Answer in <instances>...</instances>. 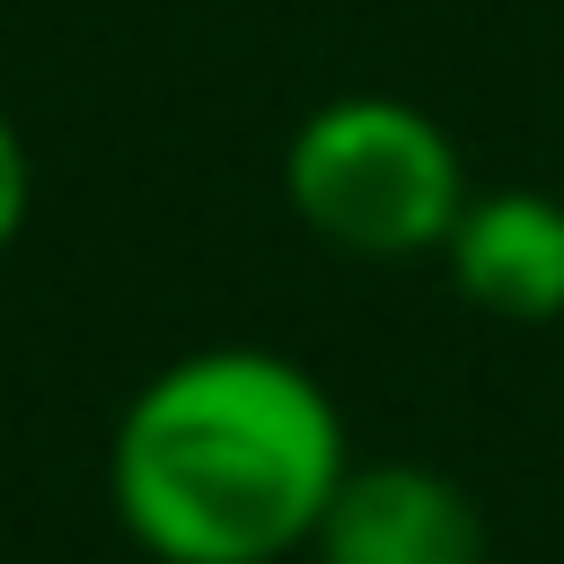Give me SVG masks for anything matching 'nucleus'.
Masks as SVG:
<instances>
[{
    "instance_id": "f257e3e1",
    "label": "nucleus",
    "mask_w": 564,
    "mask_h": 564,
    "mask_svg": "<svg viewBox=\"0 0 564 564\" xmlns=\"http://www.w3.org/2000/svg\"><path fill=\"white\" fill-rule=\"evenodd\" d=\"M352 467L335 388L273 344L159 361L106 432L115 529L150 564H291Z\"/></svg>"
},
{
    "instance_id": "f03ea898",
    "label": "nucleus",
    "mask_w": 564,
    "mask_h": 564,
    "mask_svg": "<svg viewBox=\"0 0 564 564\" xmlns=\"http://www.w3.org/2000/svg\"><path fill=\"white\" fill-rule=\"evenodd\" d=\"M467 150L458 132L388 88H344L308 106L282 141V203L291 220L352 256V264H423L449 247L467 212Z\"/></svg>"
},
{
    "instance_id": "7ed1b4c3",
    "label": "nucleus",
    "mask_w": 564,
    "mask_h": 564,
    "mask_svg": "<svg viewBox=\"0 0 564 564\" xmlns=\"http://www.w3.org/2000/svg\"><path fill=\"white\" fill-rule=\"evenodd\" d=\"M308 555L317 564H485V511L432 458H352Z\"/></svg>"
},
{
    "instance_id": "20e7f679",
    "label": "nucleus",
    "mask_w": 564,
    "mask_h": 564,
    "mask_svg": "<svg viewBox=\"0 0 564 564\" xmlns=\"http://www.w3.org/2000/svg\"><path fill=\"white\" fill-rule=\"evenodd\" d=\"M458 300H476L502 326H555L564 317V203L538 185H476L449 247H441Z\"/></svg>"
},
{
    "instance_id": "39448f33",
    "label": "nucleus",
    "mask_w": 564,
    "mask_h": 564,
    "mask_svg": "<svg viewBox=\"0 0 564 564\" xmlns=\"http://www.w3.org/2000/svg\"><path fill=\"white\" fill-rule=\"evenodd\" d=\"M26 220H35V150L18 132V115L0 106V256L26 238Z\"/></svg>"
}]
</instances>
